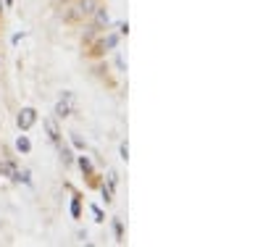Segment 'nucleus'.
<instances>
[{
  "label": "nucleus",
  "mask_w": 263,
  "mask_h": 247,
  "mask_svg": "<svg viewBox=\"0 0 263 247\" xmlns=\"http://www.w3.org/2000/svg\"><path fill=\"white\" fill-rule=\"evenodd\" d=\"M35 121H37V111H35V108H21L19 116H16V123H19V129H21V132L32 129V127H35Z\"/></svg>",
  "instance_id": "f257e3e1"
},
{
  "label": "nucleus",
  "mask_w": 263,
  "mask_h": 247,
  "mask_svg": "<svg viewBox=\"0 0 263 247\" xmlns=\"http://www.w3.org/2000/svg\"><path fill=\"white\" fill-rule=\"evenodd\" d=\"M42 123H45V129H48V137H50V142L61 145V129H58V123H55V118H45Z\"/></svg>",
  "instance_id": "f03ea898"
},
{
  "label": "nucleus",
  "mask_w": 263,
  "mask_h": 247,
  "mask_svg": "<svg viewBox=\"0 0 263 247\" xmlns=\"http://www.w3.org/2000/svg\"><path fill=\"white\" fill-rule=\"evenodd\" d=\"M95 0H82L79 6H76V11L71 13V16H92V13H95Z\"/></svg>",
  "instance_id": "7ed1b4c3"
},
{
  "label": "nucleus",
  "mask_w": 263,
  "mask_h": 247,
  "mask_svg": "<svg viewBox=\"0 0 263 247\" xmlns=\"http://www.w3.org/2000/svg\"><path fill=\"white\" fill-rule=\"evenodd\" d=\"M116 45H119V35H108V37H103V40H100V45H98V53L113 50Z\"/></svg>",
  "instance_id": "20e7f679"
},
{
  "label": "nucleus",
  "mask_w": 263,
  "mask_h": 247,
  "mask_svg": "<svg viewBox=\"0 0 263 247\" xmlns=\"http://www.w3.org/2000/svg\"><path fill=\"white\" fill-rule=\"evenodd\" d=\"M92 16H95V24H92L95 29H103V26H108V21H111V19H108V11H105V8H95Z\"/></svg>",
  "instance_id": "39448f33"
},
{
  "label": "nucleus",
  "mask_w": 263,
  "mask_h": 247,
  "mask_svg": "<svg viewBox=\"0 0 263 247\" xmlns=\"http://www.w3.org/2000/svg\"><path fill=\"white\" fill-rule=\"evenodd\" d=\"M55 116H58V118H66V116H71V105H69L66 100H61V103L55 105Z\"/></svg>",
  "instance_id": "423d86ee"
},
{
  "label": "nucleus",
  "mask_w": 263,
  "mask_h": 247,
  "mask_svg": "<svg viewBox=\"0 0 263 247\" xmlns=\"http://www.w3.org/2000/svg\"><path fill=\"white\" fill-rule=\"evenodd\" d=\"M16 150H19V152H24V156H26V152L32 150V142H29L24 134H19V140H16Z\"/></svg>",
  "instance_id": "0eeeda50"
},
{
  "label": "nucleus",
  "mask_w": 263,
  "mask_h": 247,
  "mask_svg": "<svg viewBox=\"0 0 263 247\" xmlns=\"http://www.w3.org/2000/svg\"><path fill=\"white\" fill-rule=\"evenodd\" d=\"M0 176H16V166L13 163H0Z\"/></svg>",
  "instance_id": "6e6552de"
},
{
  "label": "nucleus",
  "mask_w": 263,
  "mask_h": 247,
  "mask_svg": "<svg viewBox=\"0 0 263 247\" xmlns=\"http://www.w3.org/2000/svg\"><path fill=\"white\" fill-rule=\"evenodd\" d=\"M58 152H61V158H64V163L69 166V163H74V152L66 147V145H58Z\"/></svg>",
  "instance_id": "1a4fd4ad"
},
{
  "label": "nucleus",
  "mask_w": 263,
  "mask_h": 247,
  "mask_svg": "<svg viewBox=\"0 0 263 247\" xmlns=\"http://www.w3.org/2000/svg\"><path fill=\"white\" fill-rule=\"evenodd\" d=\"M113 229H116V242H124V224H121V219H113Z\"/></svg>",
  "instance_id": "9d476101"
},
{
  "label": "nucleus",
  "mask_w": 263,
  "mask_h": 247,
  "mask_svg": "<svg viewBox=\"0 0 263 247\" xmlns=\"http://www.w3.org/2000/svg\"><path fill=\"white\" fill-rule=\"evenodd\" d=\"M79 213H82V203H79V197H74L71 200V215H74V219H79Z\"/></svg>",
  "instance_id": "9b49d317"
},
{
  "label": "nucleus",
  "mask_w": 263,
  "mask_h": 247,
  "mask_svg": "<svg viewBox=\"0 0 263 247\" xmlns=\"http://www.w3.org/2000/svg\"><path fill=\"white\" fill-rule=\"evenodd\" d=\"M79 168L84 174H92V163H90V158H84V156H79Z\"/></svg>",
  "instance_id": "f8f14e48"
},
{
  "label": "nucleus",
  "mask_w": 263,
  "mask_h": 247,
  "mask_svg": "<svg viewBox=\"0 0 263 247\" xmlns=\"http://www.w3.org/2000/svg\"><path fill=\"white\" fill-rule=\"evenodd\" d=\"M121 161H129V145L121 142Z\"/></svg>",
  "instance_id": "ddd939ff"
},
{
  "label": "nucleus",
  "mask_w": 263,
  "mask_h": 247,
  "mask_svg": "<svg viewBox=\"0 0 263 247\" xmlns=\"http://www.w3.org/2000/svg\"><path fill=\"white\" fill-rule=\"evenodd\" d=\"M92 213H95V221H105V215H103V210L98 205H92Z\"/></svg>",
  "instance_id": "4468645a"
},
{
  "label": "nucleus",
  "mask_w": 263,
  "mask_h": 247,
  "mask_svg": "<svg viewBox=\"0 0 263 247\" xmlns=\"http://www.w3.org/2000/svg\"><path fill=\"white\" fill-rule=\"evenodd\" d=\"M71 140H74V145H76V147H79V150H84V140H82V137H76V134H74V137H71Z\"/></svg>",
  "instance_id": "2eb2a0df"
},
{
  "label": "nucleus",
  "mask_w": 263,
  "mask_h": 247,
  "mask_svg": "<svg viewBox=\"0 0 263 247\" xmlns=\"http://www.w3.org/2000/svg\"><path fill=\"white\" fill-rule=\"evenodd\" d=\"M121 35H129V24H119V37Z\"/></svg>",
  "instance_id": "dca6fc26"
},
{
  "label": "nucleus",
  "mask_w": 263,
  "mask_h": 247,
  "mask_svg": "<svg viewBox=\"0 0 263 247\" xmlns=\"http://www.w3.org/2000/svg\"><path fill=\"white\" fill-rule=\"evenodd\" d=\"M6 3H8V6H11V3H13V0H6Z\"/></svg>",
  "instance_id": "f3484780"
}]
</instances>
